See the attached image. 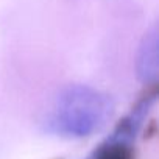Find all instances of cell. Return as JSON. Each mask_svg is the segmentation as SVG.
I'll return each mask as SVG.
<instances>
[{
  "mask_svg": "<svg viewBox=\"0 0 159 159\" xmlns=\"http://www.w3.org/2000/svg\"><path fill=\"white\" fill-rule=\"evenodd\" d=\"M86 159H91V157H86Z\"/></svg>",
  "mask_w": 159,
  "mask_h": 159,
  "instance_id": "obj_4",
  "label": "cell"
},
{
  "mask_svg": "<svg viewBox=\"0 0 159 159\" xmlns=\"http://www.w3.org/2000/svg\"><path fill=\"white\" fill-rule=\"evenodd\" d=\"M154 48H156V41L154 38H150L148 41H145V47H143V58L140 59V64L143 66L142 69V75L145 78L154 75V69H156V56H154Z\"/></svg>",
  "mask_w": 159,
  "mask_h": 159,
  "instance_id": "obj_3",
  "label": "cell"
},
{
  "mask_svg": "<svg viewBox=\"0 0 159 159\" xmlns=\"http://www.w3.org/2000/svg\"><path fill=\"white\" fill-rule=\"evenodd\" d=\"M129 145H131L129 142L111 136L108 143L100 147L98 151L91 156V159H133Z\"/></svg>",
  "mask_w": 159,
  "mask_h": 159,
  "instance_id": "obj_2",
  "label": "cell"
},
{
  "mask_svg": "<svg viewBox=\"0 0 159 159\" xmlns=\"http://www.w3.org/2000/svg\"><path fill=\"white\" fill-rule=\"evenodd\" d=\"M112 114L111 98L91 86H69L55 100L44 129L62 139H83L100 131Z\"/></svg>",
  "mask_w": 159,
  "mask_h": 159,
  "instance_id": "obj_1",
  "label": "cell"
}]
</instances>
